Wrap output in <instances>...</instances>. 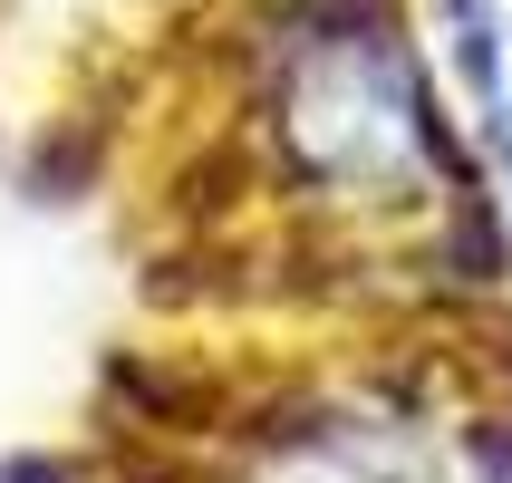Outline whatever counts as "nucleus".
Here are the masks:
<instances>
[{
    "instance_id": "1",
    "label": "nucleus",
    "mask_w": 512,
    "mask_h": 483,
    "mask_svg": "<svg viewBox=\"0 0 512 483\" xmlns=\"http://www.w3.org/2000/svg\"><path fill=\"white\" fill-rule=\"evenodd\" d=\"M252 107L281 194L339 232H455L484 203V165L435 107V68L397 0H281L252 58Z\"/></svg>"
},
{
    "instance_id": "2",
    "label": "nucleus",
    "mask_w": 512,
    "mask_h": 483,
    "mask_svg": "<svg viewBox=\"0 0 512 483\" xmlns=\"http://www.w3.org/2000/svg\"><path fill=\"white\" fill-rule=\"evenodd\" d=\"M203 483H455L445 445L397 397H310L232 435Z\"/></svg>"
},
{
    "instance_id": "3",
    "label": "nucleus",
    "mask_w": 512,
    "mask_h": 483,
    "mask_svg": "<svg viewBox=\"0 0 512 483\" xmlns=\"http://www.w3.org/2000/svg\"><path fill=\"white\" fill-rule=\"evenodd\" d=\"M435 39H445V68H455L464 107L493 116L512 97V49H503V0H435Z\"/></svg>"
},
{
    "instance_id": "4",
    "label": "nucleus",
    "mask_w": 512,
    "mask_h": 483,
    "mask_svg": "<svg viewBox=\"0 0 512 483\" xmlns=\"http://www.w3.org/2000/svg\"><path fill=\"white\" fill-rule=\"evenodd\" d=\"M474 165H484V184L503 194V213H512V97L493 116H474Z\"/></svg>"
}]
</instances>
